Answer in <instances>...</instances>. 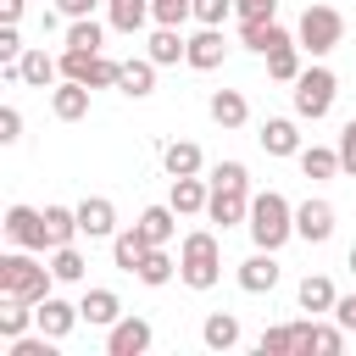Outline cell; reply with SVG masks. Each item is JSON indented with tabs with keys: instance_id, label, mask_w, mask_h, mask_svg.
Returning a JSON list of instances; mask_svg holds the SVG:
<instances>
[{
	"instance_id": "48",
	"label": "cell",
	"mask_w": 356,
	"mask_h": 356,
	"mask_svg": "<svg viewBox=\"0 0 356 356\" xmlns=\"http://www.w3.org/2000/svg\"><path fill=\"white\" fill-rule=\"evenodd\" d=\"M345 267H350V273H356V245H350V256H345Z\"/></svg>"
},
{
	"instance_id": "39",
	"label": "cell",
	"mask_w": 356,
	"mask_h": 356,
	"mask_svg": "<svg viewBox=\"0 0 356 356\" xmlns=\"http://www.w3.org/2000/svg\"><path fill=\"white\" fill-rule=\"evenodd\" d=\"M234 11H239L234 0H195V17H200V28H222Z\"/></svg>"
},
{
	"instance_id": "45",
	"label": "cell",
	"mask_w": 356,
	"mask_h": 356,
	"mask_svg": "<svg viewBox=\"0 0 356 356\" xmlns=\"http://www.w3.org/2000/svg\"><path fill=\"white\" fill-rule=\"evenodd\" d=\"M95 6H100V0H56V11H61V17H89Z\"/></svg>"
},
{
	"instance_id": "38",
	"label": "cell",
	"mask_w": 356,
	"mask_h": 356,
	"mask_svg": "<svg viewBox=\"0 0 356 356\" xmlns=\"http://www.w3.org/2000/svg\"><path fill=\"white\" fill-rule=\"evenodd\" d=\"M150 17L161 28H178L184 17H195V0H150Z\"/></svg>"
},
{
	"instance_id": "2",
	"label": "cell",
	"mask_w": 356,
	"mask_h": 356,
	"mask_svg": "<svg viewBox=\"0 0 356 356\" xmlns=\"http://www.w3.org/2000/svg\"><path fill=\"white\" fill-rule=\"evenodd\" d=\"M245 228H250L256 250H278V245L295 234V206H289L278 189H267V195H250V217H245Z\"/></svg>"
},
{
	"instance_id": "17",
	"label": "cell",
	"mask_w": 356,
	"mask_h": 356,
	"mask_svg": "<svg viewBox=\"0 0 356 356\" xmlns=\"http://www.w3.org/2000/svg\"><path fill=\"white\" fill-rule=\"evenodd\" d=\"M261 150H267V156H300L295 122H289V117H267V122H261Z\"/></svg>"
},
{
	"instance_id": "27",
	"label": "cell",
	"mask_w": 356,
	"mask_h": 356,
	"mask_svg": "<svg viewBox=\"0 0 356 356\" xmlns=\"http://www.w3.org/2000/svg\"><path fill=\"white\" fill-rule=\"evenodd\" d=\"M172 217H178V211H172V200H167V206H145V211H139V234H145L150 245H167V239H172V228H178Z\"/></svg>"
},
{
	"instance_id": "46",
	"label": "cell",
	"mask_w": 356,
	"mask_h": 356,
	"mask_svg": "<svg viewBox=\"0 0 356 356\" xmlns=\"http://www.w3.org/2000/svg\"><path fill=\"white\" fill-rule=\"evenodd\" d=\"M334 317H339V328H356V295L334 300Z\"/></svg>"
},
{
	"instance_id": "25",
	"label": "cell",
	"mask_w": 356,
	"mask_h": 356,
	"mask_svg": "<svg viewBox=\"0 0 356 356\" xmlns=\"http://www.w3.org/2000/svg\"><path fill=\"white\" fill-rule=\"evenodd\" d=\"M245 117H250V106H245L239 89H217V95H211V122H217V128H239Z\"/></svg>"
},
{
	"instance_id": "16",
	"label": "cell",
	"mask_w": 356,
	"mask_h": 356,
	"mask_svg": "<svg viewBox=\"0 0 356 356\" xmlns=\"http://www.w3.org/2000/svg\"><path fill=\"white\" fill-rule=\"evenodd\" d=\"M278 284V261H273V250H256L250 261H239V289L245 295H267Z\"/></svg>"
},
{
	"instance_id": "1",
	"label": "cell",
	"mask_w": 356,
	"mask_h": 356,
	"mask_svg": "<svg viewBox=\"0 0 356 356\" xmlns=\"http://www.w3.org/2000/svg\"><path fill=\"white\" fill-rule=\"evenodd\" d=\"M206 217L222 222V228L250 217V172H245V161H217V167H211V200H206Z\"/></svg>"
},
{
	"instance_id": "28",
	"label": "cell",
	"mask_w": 356,
	"mask_h": 356,
	"mask_svg": "<svg viewBox=\"0 0 356 356\" xmlns=\"http://www.w3.org/2000/svg\"><path fill=\"white\" fill-rule=\"evenodd\" d=\"M172 273H178V261L167 256V245H150V250H145V261H139V284L161 289V284H167Z\"/></svg>"
},
{
	"instance_id": "43",
	"label": "cell",
	"mask_w": 356,
	"mask_h": 356,
	"mask_svg": "<svg viewBox=\"0 0 356 356\" xmlns=\"http://www.w3.org/2000/svg\"><path fill=\"white\" fill-rule=\"evenodd\" d=\"M17 139H22V111L0 106V145H17Z\"/></svg>"
},
{
	"instance_id": "40",
	"label": "cell",
	"mask_w": 356,
	"mask_h": 356,
	"mask_svg": "<svg viewBox=\"0 0 356 356\" xmlns=\"http://www.w3.org/2000/svg\"><path fill=\"white\" fill-rule=\"evenodd\" d=\"M22 61V33H17V22H6L0 28V67H17Z\"/></svg>"
},
{
	"instance_id": "12",
	"label": "cell",
	"mask_w": 356,
	"mask_h": 356,
	"mask_svg": "<svg viewBox=\"0 0 356 356\" xmlns=\"http://www.w3.org/2000/svg\"><path fill=\"white\" fill-rule=\"evenodd\" d=\"M78 317H83V312H78V306H67V300H56V295H44V300L33 306V323H39L50 339H67Z\"/></svg>"
},
{
	"instance_id": "9",
	"label": "cell",
	"mask_w": 356,
	"mask_h": 356,
	"mask_svg": "<svg viewBox=\"0 0 356 356\" xmlns=\"http://www.w3.org/2000/svg\"><path fill=\"white\" fill-rule=\"evenodd\" d=\"M150 350V323L145 317H117L106 328V356H145Z\"/></svg>"
},
{
	"instance_id": "11",
	"label": "cell",
	"mask_w": 356,
	"mask_h": 356,
	"mask_svg": "<svg viewBox=\"0 0 356 356\" xmlns=\"http://www.w3.org/2000/svg\"><path fill=\"white\" fill-rule=\"evenodd\" d=\"M295 234H300L306 245H323V239L334 234V206H328V200H306V206H295Z\"/></svg>"
},
{
	"instance_id": "34",
	"label": "cell",
	"mask_w": 356,
	"mask_h": 356,
	"mask_svg": "<svg viewBox=\"0 0 356 356\" xmlns=\"http://www.w3.org/2000/svg\"><path fill=\"white\" fill-rule=\"evenodd\" d=\"M28 323H33V300L6 295V306H0V334H6V339H17V334H28Z\"/></svg>"
},
{
	"instance_id": "24",
	"label": "cell",
	"mask_w": 356,
	"mask_h": 356,
	"mask_svg": "<svg viewBox=\"0 0 356 356\" xmlns=\"http://www.w3.org/2000/svg\"><path fill=\"white\" fill-rule=\"evenodd\" d=\"M239 39H245L256 56H273L278 44H289V33H284L278 22H239Z\"/></svg>"
},
{
	"instance_id": "31",
	"label": "cell",
	"mask_w": 356,
	"mask_h": 356,
	"mask_svg": "<svg viewBox=\"0 0 356 356\" xmlns=\"http://www.w3.org/2000/svg\"><path fill=\"white\" fill-rule=\"evenodd\" d=\"M161 167H167L172 178H189V172H200V145H189V139L167 145V150H161Z\"/></svg>"
},
{
	"instance_id": "10",
	"label": "cell",
	"mask_w": 356,
	"mask_h": 356,
	"mask_svg": "<svg viewBox=\"0 0 356 356\" xmlns=\"http://www.w3.org/2000/svg\"><path fill=\"white\" fill-rule=\"evenodd\" d=\"M78 228H83L89 239H111V234H117V206H111L106 195L78 200Z\"/></svg>"
},
{
	"instance_id": "13",
	"label": "cell",
	"mask_w": 356,
	"mask_h": 356,
	"mask_svg": "<svg viewBox=\"0 0 356 356\" xmlns=\"http://www.w3.org/2000/svg\"><path fill=\"white\" fill-rule=\"evenodd\" d=\"M222 28H200L195 39H189V50H184V61L195 67V72H211V67H222Z\"/></svg>"
},
{
	"instance_id": "3",
	"label": "cell",
	"mask_w": 356,
	"mask_h": 356,
	"mask_svg": "<svg viewBox=\"0 0 356 356\" xmlns=\"http://www.w3.org/2000/svg\"><path fill=\"white\" fill-rule=\"evenodd\" d=\"M178 278H184L189 289H211V284L222 278V245H217V234H206V228L184 234V250H178Z\"/></svg>"
},
{
	"instance_id": "4",
	"label": "cell",
	"mask_w": 356,
	"mask_h": 356,
	"mask_svg": "<svg viewBox=\"0 0 356 356\" xmlns=\"http://www.w3.org/2000/svg\"><path fill=\"white\" fill-rule=\"evenodd\" d=\"M50 284H56V273L50 267H39L33 261V250H11V256H0V295H17V300H44L50 295Z\"/></svg>"
},
{
	"instance_id": "26",
	"label": "cell",
	"mask_w": 356,
	"mask_h": 356,
	"mask_svg": "<svg viewBox=\"0 0 356 356\" xmlns=\"http://www.w3.org/2000/svg\"><path fill=\"white\" fill-rule=\"evenodd\" d=\"M44 234H50V250L56 245H72L83 228H78V206L67 211V206H44Z\"/></svg>"
},
{
	"instance_id": "18",
	"label": "cell",
	"mask_w": 356,
	"mask_h": 356,
	"mask_svg": "<svg viewBox=\"0 0 356 356\" xmlns=\"http://www.w3.org/2000/svg\"><path fill=\"white\" fill-rule=\"evenodd\" d=\"M78 312H83V323H95V328H111V323L122 317V300H117V289H89V295L78 300Z\"/></svg>"
},
{
	"instance_id": "32",
	"label": "cell",
	"mask_w": 356,
	"mask_h": 356,
	"mask_svg": "<svg viewBox=\"0 0 356 356\" xmlns=\"http://www.w3.org/2000/svg\"><path fill=\"white\" fill-rule=\"evenodd\" d=\"M300 172H306V178H334V172H345V167H339V150L312 145V150H300Z\"/></svg>"
},
{
	"instance_id": "19",
	"label": "cell",
	"mask_w": 356,
	"mask_h": 356,
	"mask_svg": "<svg viewBox=\"0 0 356 356\" xmlns=\"http://www.w3.org/2000/svg\"><path fill=\"white\" fill-rule=\"evenodd\" d=\"M145 250H150V239L139 234V222H134V228H122V234H111V256H117V267H122V273H139Z\"/></svg>"
},
{
	"instance_id": "35",
	"label": "cell",
	"mask_w": 356,
	"mask_h": 356,
	"mask_svg": "<svg viewBox=\"0 0 356 356\" xmlns=\"http://www.w3.org/2000/svg\"><path fill=\"white\" fill-rule=\"evenodd\" d=\"M67 50H100V22H95V17H72Z\"/></svg>"
},
{
	"instance_id": "14",
	"label": "cell",
	"mask_w": 356,
	"mask_h": 356,
	"mask_svg": "<svg viewBox=\"0 0 356 356\" xmlns=\"http://www.w3.org/2000/svg\"><path fill=\"white\" fill-rule=\"evenodd\" d=\"M56 78H61V61H56V56H44V44H39V50H22V61H17V83L50 89Z\"/></svg>"
},
{
	"instance_id": "30",
	"label": "cell",
	"mask_w": 356,
	"mask_h": 356,
	"mask_svg": "<svg viewBox=\"0 0 356 356\" xmlns=\"http://www.w3.org/2000/svg\"><path fill=\"white\" fill-rule=\"evenodd\" d=\"M184 50H189V39H184L178 28H156V33H150V61H156V67H172Z\"/></svg>"
},
{
	"instance_id": "29",
	"label": "cell",
	"mask_w": 356,
	"mask_h": 356,
	"mask_svg": "<svg viewBox=\"0 0 356 356\" xmlns=\"http://www.w3.org/2000/svg\"><path fill=\"white\" fill-rule=\"evenodd\" d=\"M334 300L339 295H334V284L323 273H306L300 278V312H334Z\"/></svg>"
},
{
	"instance_id": "36",
	"label": "cell",
	"mask_w": 356,
	"mask_h": 356,
	"mask_svg": "<svg viewBox=\"0 0 356 356\" xmlns=\"http://www.w3.org/2000/svg\"><path fill=\"white\" fill-rule=\"evenodd\" d=\"M267 72H273L278 83H295V78H300V56H295V44H278V50L267 56Z\"/></svg>"
},
{
	"instance_id": "22",
	"label": "cell",
	"mask_w": 356,
	"mask_h": 356,
	"mask_svg": "<svg viewBox=\"0 0 356 356\" xmlns=\"http://www.w3.org/2000/svg\"><path fill=\"white\" fill-rule=\"evenodd\" d=\"M206 200H211V184H200L195 172L189 178H172V211L195 217V211H206Z\"/></svg>"
},
{
	"instance_id": "37",
	"label": "cell",
	"mask_w": 356,
	"mask_h": 356,
	"mask_svg": "<svg viewBox=\"0 0 356 356\" xmlns=\"http://www.w3.org/2000/svg\"><path fill=\"white\" fill-rule=\"evenodd\" d=\"M256 350L261 356H295V328L284 323V328H267L261 339H256Z\"/></svg>"
},
{
	"instance_id": "44",
	"label": "cell",
	"mask_w": 356,
	"mask_h": 356,
	"mask_svg": "<svg viewBox=\"0 0 356 356\" xmlns=\"http://www.w3.org/2000/svg\"><path fill=\"white\" fill-rule=\"evenodd\" d=\"M339 350H345V334H339V328H323V323H317V356H339Z\"/></svg>"
},
{
	"instance_id": "8",
	"label": "cell",
	"mask_w": 356,
	"mask_h": 356,
	"mask_svg": "<svg viewBox=\"0 0 356 356\" xmlns=\"http://www.w3.org/2000/svg\"><path fill=\"white\" fill-rule=\"evenodd\" d=\"M6 234H11V245H22V250H50L44 211H33V206H11V211H6Z\"/></svg>"
},
{
	"instance_id": "41",
	"label": "cell",
	"mask_w": 356,
	"mask_h": 356,
	"mask_svg": "<svg viewBox=\"0 0 356 356\" xmlns=\"http://www.w3.org/2000/svg\"><path fill=\"white\" fill-rule=\"evenodd\" d=\"M239 6V22H273L278 17V0H234Z\"/></svg>"
},
{
	"instance_id": "23",
	"label": "cell",
	"mask_w": 356,
	"mask_h": 356,
	"mask_svg": "<svg viewBox=\"0 0 356 356\" xmlns=\"http://www.w3.org/2000/svg\"><path fill=\"white\" fill-rule=\"evenodd\" d=\"M106 17L117 33H139L150 22V0H106Z\"/></svg>"
},
{
	"instance_id": "15",
	"label": "cell",
	"mask_w": 356,
	"mask_h": 356,
	"mask_svg": "<svg viewBox=\"0 0 356 356\" xmlns=\"http://www.w3.org/2000/svg\"><path fill=\"white\" fill-rule=\"evenodd\" d=\"M50 111H56L61 122H78V117H89V83H78V78H61V83H56V95H50Z\"/></svg>"
},
{
	"instance_id": "5",
	"label": "cell",
	"mask_w": 356,
	"mask_h": 356,
	"mask_svg": "<svg viewBox=\"0 0 356 356\" xmlns=\"http://www.w3.org/2000/svg\"><path fill=\"white\" fill-rule=\"evenodd\" d=\"M300 50H312V56H328L339 39H345V17L334 11V6H306L300 11Z\"/></svg>"
},
{
	"instance_id": "20",
	"label": "cell",
	"mask_w": 356,
	"mask_h": 356,
	"mask_svg": "<svg viewBox=\"0 0 356 356\" xmlns=\"http://www.w3.org/2000/svg\"><path fill=\"white\" fill-rule=\"evenodd\" d=\"M200 339H206V350H234L239 345V317L234 312H211L200 323Z\"/></svg>"
},
{
	"instance_id": "42",
	"label": "cell",
	"mask_w": 356,
	"mask_h": 356,
	"mask_svg": "<svg viewBox=\"0 0 356 356\" xmlns=\"http://www.w3.org/2000/svg\"><path fill=\"white\" fill-rule=\"evenodd\" d=\"M339 167H345V172L356 178V117H350V122L339 128Z\"/></svg>"
},
{
	"instance_id": "6",
	"label": "cell",
	"mask_w": 356,
	"mask_h": 356,
	"mask_svg": "<svg viewBox=\"0 0 356 356\" xmlns=\"http://www.w3.org/2000/svg\"><path fill=\"white\" fill-rule=\"evenodd\" d=\"M334 95H339V78L328 72V67H306L300 78H295V117H328V106H334Z\"/></svg>"
},
{
	"instance_id": "33",
	"label": "cell",
	"mask_w": 356,
	"mask_h": 356,
	"mask_svg": "<svg viewBox=\"0 0 356 356\" xmlns=\"http://www.w3.org/2000/svg\"><path fill=\"white\" fill-rule=\"evenodd\" d=\"M50 273H56V284H78L83 278V250L78 245H56L50 250Z\"/></svg>"
},
{
	"instance_id": "47",
	"label": "cell",
	"mask_w": 356,
	"mask_h": 356,
	"mask_svg": "<svg viewBox=\"0 0 356 356\" xmlns=\"http://www.w3.org/2000/svg\"><path fill=\"white\" fill-rule=\"evenodd\" d=\"M22 6L28 0H0V22H22Z\"/></svg>"
},
{
	"instance_id": "21",
	"label": "cell",
	"mask_w": 356,
	"mask_h": 356,
	"mask_svg": "<svg viewBox=\"0 0 356 356\" xmlns=\"http://www.w3.org/2000/svg\"><path fill=\"white\" fill-rule=\"evenodd\" d=\"M117 89H122V95H134V100H145V95L156 89V61H150V56H145V61H122Z\"/></svg>"
},
{
	"instance_id": "7",
	"label": "cell",
	"mask_w": 356,
	"mask_h": 356,
	"mask_svg": "<svg viewBox=\"0 0 356 356\" xmlns=\"http://www.w3.org/2000/svg\"><path fill=\"white\" fill-rule=\"evenodd\" d=\"M117 72H122V61H111L100 50H67L61 56V78H78L89 89H117Z\"/></svg>"
}]
</instances>
